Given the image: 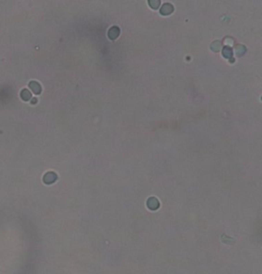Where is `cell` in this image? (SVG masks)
<instances>
[{
  "label": "cell",
  "instance_id": "8fae6325",
  "mask_svg": "<svg viewBox=\"0 0 262 274\" xmlns=\"http://www.w3.org/2000/svg\"><path fill=\"white\" fill-rule=\"evenodd\" d=\"M31 103H32V104H36V103H37V99H33V100L31 101Z\"/></svg>",
  "mask_w": 262,
  "mask_h": 274
},
{
  "label": "cell",
  "instance_id": "52a82bcc",
  "mask_svg": "<svg viewBox=\"0 0 262 274\" xmlns=\"http://www.w3.org/2000/svg\"><path fill=\"white\" fill-rule=\"evenodd\" d=\"M31 92H29L28 89H23L22 92H21V98H22V100H24V101H29V100H31Z\"/></svg>",
  "mask_w": 262,
  "mask_h": 274
},
{
  "label": "cell",
  "instance_id": "7a4b0ae2",
  "mask_svg": "<svg viewBox=\"0 0 262 274\" xmlns=\"http://www.w3.org/2000/svg\"><path fill=\"white\" fill-rule=\"evenodd\" d=\"M173 9H174V7H173L172 4H170V3H165V4L161 7V9H160V12H161L163 16H168V14H170L171 12H172Z\"/></svg>",
  "mask_w": 262,
  "mask_h": 274
},
{
  "label": "cell",
  "instance_id": "6da1fadb",
  "mask_svg": "<svg viewBox=\"0 0 262 274\" xmlns=\"http://www.w3.org/2000/svg\"><path fill=\"white\" fill-rule=\"evenodd\" d=\"M56 180H57V175L53 171H49V173H45V176L43 177V182L47 185L53 184Z\"/></svg>",
  "mask_w": 262,
  "mask_h": 274
},
{
  "label": "cell",
  "instance_id": "30bf717a",
  "mask_svg": "<svg viewBox=\"0 0 262 274\" xmlns=\"http://www.w3.org/2000/svg\"><path fill=\"white\" fill-rule=\"evenodd\" d=\"M148 4H150V6H152L153 8L157 9L158 7H159L160 5V1H158V0H150V1H148Z\"/></svg>",
  "mask_w": 262,
  "mask_h": 274
},
{
  "label": "cell",
  "instance_id": "9c48e42d",
  "mask_svg": "<svg viewBox=\"0 0 262 274\" xmlns=\"http://www.w3.org/2000/svg\"><path fill=\"white\" fill-rule=\"evenodd\" d=\"M220 47H221V44H220L219 41H215V42L211 45V48H212L213 52H219Z\"/></svg>",
  "mask_w": 262,
  "mask_h": 274
},
{
  "label": "cell",
  "instance_id": "8992f818",
  "mask_svg": "<svg viewBox=\"0 0 262 274\" xmlns=\"http://www.w3.org/2000/svg\"><path fill=\"white\" fill-rule=\"evenodd\" d=\"M222 56L225 59H231L233 58V50L229 46H225L222 50Z\"/></svg>",
  "mask_w": 262,
  "mask_h": 274
},
{
  "label": "cell",
  "instance_id": "3957f363",
  "mask_svg": "<svg viewBox=\"0 0 262 274\" xmlns=\"http://www.w3.org/2000/svg\"><path fill=\"white\" fill-rule=\"evenodd\" d=\"M29 87L31 88L32 92H33L34 94H39L41 92H42V87H41V85L37 82V81H30Z\"/></svg>",
  "mask_w": 262,
  "mask_h": 274
},
{
  "label": "cell",
  "instance_id": "ba28073f",
  "mask_svg": "<svg viewBox=\"0 0 262 274\" xmlns=\"http://www.w3.org/2000/svg\"><path fill=\"white\" fill-rule=\"evenodd\" d=\"M235 52H237V54L239 56H243V54L246 52V47L243 46V45H237V47H235Z\"/></svg>",
  "mask_w": 262,
  "mask_h": 274
},
{
  "label": "cell",
  "instance_id": "5b68a950",
  "mask_svg": "<svg viewBox=\"0 0 262 274\" xmlns=\"http://www.w3.org/2000/svg\"><path fill=\"white\" fill-rule=\"evenodd\" d=\"M119 34H120V29L118 27H112L109 30V37L113 40L119 36Z\"/></svg>",
  "mask_w": 262,
  "mask_h": 274
},
{
  "label": "cell",
  "instance_id": "277c9868",
  "mask_svg": "<svg viewBox=\"0 0 262 274\" xmlns=\"http://www.w3.org/2000/svg\"><path fill=\"white\" fill-rule=\"evenodd\" d=\"M146 204H148V209H153V211H155V209H157L158 207H160L159 201H158L157 198H155V197H150V198H148V201H146Z\"/></svg>",
  "mask_w": 262,
  "mask_h": 274
}]
</instances>
